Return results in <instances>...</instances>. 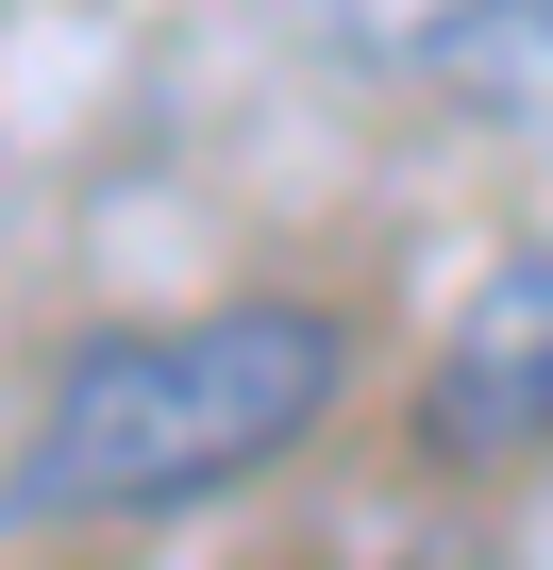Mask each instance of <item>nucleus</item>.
<instances>
[{
  "instance_id": "1",
  "label": "nucleus",
  "mask_w": 553,
  "mask_h": 570,
  "mask_svg": "<svg viewBox=\"0 0 553 570\" xmlns=\"http://www.w3.org/2000/svg\"><path fill=\"white\" fill-rule=\"evenodd\" d=\"M353 386V336L319 303H201V320H118L85 336L18 453H0V537H118L168 503H218L251 470H286Z\"/></svg>"
},
{
  "instance_id": "2",
  "label": "nucleus",
  "mask_w": 553,
  "mask_h": 570,
  "mask_svg": "<svg viewBox=\"0 0 553 570\" xmlns=\"http://www.w3.org/2000/svg\"><path fill=\"white\" fill-rule=\"evenodd\" d=\"M336 85L453 118V135H553V0H268Z\"/></svg>"
},
{
  "instance_id": "3",
  "label": "nucleus",
  "mask_w": 553,
  "mask_h": 570,
  "mask_svg": "<svg viewBox=\"0 0 553 570\" xmlns=\"http://www.w3.org/2000/svg\"><path fill=\"white\" fill-rule=\"evenodd\" d=\"M419 436L453 470H536L553 453V235L503 252L470 303H453V336L419 370Z\"/></svg>"
},
{
  "instance_id": "4",
  "label": "nucleus",
  "mask_w": 553,
  "mask_h": 570,
  "mask_svg": "<svg viewBox=\"0 0 553 570\" xmlns=\"http://www.w3.org/2000/svg\"><path fill=\"white\" fill-rule=\"evenodd\" d=\"M536 570H553V503H536Z\"/></svg>"
}]
</instances>
